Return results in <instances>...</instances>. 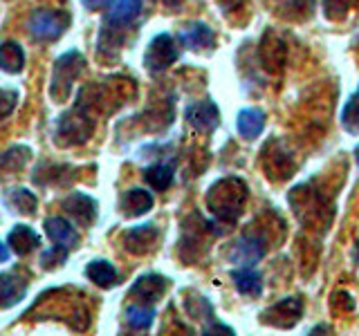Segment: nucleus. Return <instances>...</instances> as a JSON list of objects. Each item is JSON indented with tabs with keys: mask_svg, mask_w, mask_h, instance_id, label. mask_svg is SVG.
Segmentation results:
<instances>
[{
	"mask_svg": "<svg viewBox=\"0 0 359 336\" xmlns=\"http://www.w3.org/2000/svg\"><path fill=\"white\" fill-rule=\"evenodd\" d=\"M216 332H224V334H233L231 328H227V325H222V323H211L209 328L202 330V334H216Z\"/></svg>",
	"mask_w": 359,
	"mask_h": 336,
	"instance_id": "c756f323",
	"label": "nucleus"
},
{
	"mask_svg": "<svg viewBox=\"0 0 359 336\" xmlns=\"http://www.w3.org/2000/svg\"><path fill=\"white\" fill-rule=\"evenodd\" d=\"M355 160H357V166H359V146H357V150H355Z\"/></svg>",
	"mask_w": 359,
	"mask_h": 336,
	"instance_id": "72a5a7b5",
	"label": "nucleus"
},
{
	"mask_svg": "<svg viewBox=\"0 0 359 336\" xmlns=\"http://www.w3.org/2000/svg\"><path fill=\"white\" fill-rule=\"evenodd\" d=\"M32 150L27 146H14V148H9L7 153L0 155V173L5 175H11V173H18L22 166L27 164Z\"/></svg>",
	"mask_w": 359,
	"mask_h": 336,
	"instance_id": "5701e85b",
	"label": "nucleus"
},
{
	"mask_svg": "<svg viewBox=\"0 0 359 336\" xmlns=\"http://www.w3.org/2000/svg\"><path fill=\"white\" fill-rule=\"evenodd\" d=\"M81 3L86 9H104L112 3V0H81Z\"/></svg>",
	"mask_w": 359,
	"mask_h": 336,
	"instance_id": "7c9ffc66",
	"label": "nucleus"
},
{
	"mask_svg": "<svg viewBox=\"0 0 359 336\" xmlns=\"http://www.w3.org/2000/svg\"><path fill=\"white\" fill-rule=\"evenodd\" d=\"M184 117L189 121V126L198 132H213L220 121V110L213 101H198L191 104L184 110Z\"/></svg>",
	"mask_w": 359,
	"mask_h": 336,
	"instance_id": "423d86ee",
	"label": "nucleus"
},
{
	"mask_svg": "<svg viewBox=\"0 0 359 336\" xmlns=\"http://www.w3.org/2000/svg\"><path fill=\"white\" fill-rule=\"evenodd\" d=\"M67 253H70V249H65V246H61V244H54V246H50L48 251L41 253V267L43 269L61 267L67 260Z\"/></svg>",
	"mask_w": 359,
	"mask_h": 336,
	"instance_id": "bb28decb",
	"label": "nucleus"
},
{
	"mask_svg": "<svg viewBox=\"0 0 359 336\" xmlns=\"http://www.w3.org/2000/svg\"><path fill=\"white\" fill-rule=\"evenodd\" d=\"M9 260V246L5 242H0V262H7Z\"/></svg>",
	"mask_w": 359,
	"mask_h": 336,
	"instance_id": "2f4dec72",
	"label": "nucleus"
},
{
	"mask_svg": "<svg viewBox=\"0 0 359 336\" xmlns=\"http://www.w3.org/2000/svg\"><path fill=\"white\" fill-rule=\"evenodd\" d=\"M70 14L61 9H36L32 11L29 18H27V29L32 34V38L43 41V43H50L63 36V31L70 27Z\"/></svg>",
	"mask_w": 359,
	"mask_h": 336,
	"instance_id": "7ed1b4c3",
	"label": "nucleus"
},
{
	"mask_svg": "<svg viewBox=\"0 0 359 336\" xmlns=\"http://www.w3.org/2000/svg\"><path fill=\"white\" fill-rule=\"evenodd\" d=\"M151 209H153V195L144 188H130L128 193L121 197V211H123V216H128V218L144 216V213H149Z\"/></svg>",
	"mask_w": 359,
	"mask_h": 336,
	"instance_id": "a211bd4d",
	"label": "nucleus"
},
{
	"mask_svg": "<svg viewBox=\"0 0 359 336\" xmlns=\"http://www.w3.org/2000/svg\"><path fill=\"white\" fill-rule=\"evenodd\" d=\"M142 11V0H117L112 5L108 20H106V29L101 34H110V31H121L126 29L130 22L137 20Z\"/></svg>",
	"mask_w": 359,
	"mask_h": 336,
	"instance_id": "1a4fd4ad",
	"label": "nucleus"
},
{
	"mask_svg": "<svg viewBox=\"0 0 359 336\" xmlns=\"http://www.w3.org/2000/svg\"><path fill=\"white\" fill-rule=\"evenodd\" d=\"M18 106V92L16 90H5L0 88V121L7 119Z\"/></svg>",
	"mask_w": 359,
	"mask_h": 336,
	"instance_id": "cd10ccee",
	"label": "nucleus"
},
{
	"mask_svg": "<svg viewBox=\"0 0 359 336\" xmlns=\"http://www.w3.org/2000/svg\"><path fill=\"white\" fill-rule=\"evenodd\" d=\"M303 312V302L301 298H283L280 302H276L274 307H269L267 312H263V323L274 325V328H292Z\"/></svg>",
	"mask_w": 359,
	"mask_h": 336,
	"instance_id": "0eeeda50",
	"label": "nucleus"
},
{
	"mask_svg": "<svg viewBox=\"0 0 359 336\" xmlns=\"http://www.w3.org/2000/svg\"><path fill=\"white\" fill-rule=\"evenodd\" d=\"M144 179L149 182L155 190H166L173 184V166L168 164H155L144 171Z\"/></svg>",
	"mask_w": 359,
	"mask_h": 336,
	"instance_id": "b1692460",
	"label": "nucleus"
},
{
	"mask_svg": "<svg viewBox=\"0 0 359 336\" xmlns=\"http://www.w3.org/2000/svg\"><path fill=\"white\" fill-rule=\"evenodd\" d=\"M231 280H233L236 289L245 296H254V294H261L263 291L261 274L252 267H238L236 272H231Z\"/></svg>",
	"mask_w": 359,
	"mask_h": 336,
	"instance_id": "6ab92c4d",
	"label": "nucleus"
},
{
	"mask_svg": "<svg viewBox=\"0 0 359 336\" xmlns=\"http://www.w3.org/2000/svg\"><path fill=\"white\" fill-rule=\"evenodd\" d=\"M83 65H86V59L81 56V52H65L61 54L59 59L54 61V67H52V83H50V94L54 101H67L72 92V83L76 81V76L83 72Z\"/></svg>",
	"mask_w": 359,
	"mask_h": 336,
	"instance_id": "f03ea898",
	"label": "nucleus"
},
{
	"mask_svg": "<svg viewBox=\"0 0 359 336\" xmlns=\"http://www.w3.org/2000/svg\"><path fill=\"white\" fill-rule=\"evenodd\" d=\"M45 227V233H48V238L54 242V244H61L65 249H74L79 246V233L76 229L72 227V222H67L65 218H48L43 222Z\"/></svg>",
	"mask_w": 359,
	"mask_h": 336,
	"instance_id": "4468645a",
	"label": "nucleus"
},
{
	"mask_svg": "<svg viewBox=\"0 0 359 336\" xmlns=\"http://www.w3.org/2000/svg\"><path fill=\"white\" fill-rule=\"evenodd\" d=\"M177 61V48L171 34H157L144 54V65L149 72H162Z\"/></svg>",
	"mask_w": 359,
	"mask_h": 336,
	"instance_id": "20e7f679",
	"label": "nucleus"
},
{
	"mask_svg": "<svg viewBox=\"0 0 359 336\" xmlns=\"http://www.w3.org/2000/svg\"><path fill=\"white\" fill-rule=\"evenodd\" d=\"M7 244L11 246V249H14V253L27 255V253H32L41 244V238H39V233L34 231L32 227H27V224H18V227H14V229L9 231Z\"/></svg>",
	"mask_w": 359,
	"mask_h": 336,
	"instance_id": "f3484780",
	"label": "nucleus"
},
{
	"mask_svg": "<svg viewBox=\"0 0 359 336\" xmlns=\"http://www.w3.org/2000/svg\"><path fill=\"white\" fill-rule=\"evenodd\" d=\"M168 287V280L160 274H146L142 278H137V283L130 287V296L140 298L144 302H155L160 300L162 294Z\"/></svg>",
	"mask_w": 359,
	"mask_h": 336,
	"instance_id": "2eb2a0df",
	"label": "nucleus"
},
{
	"mask_svg": "<svg viewBox=\"0 0 359 336\" xmlns=\"http://www.w3.org/2000/svg\"><path fill=\"white\" fill-rule=\"evenodd\" d=\"M341 123L348 132H353V134L359 132V92H355L346 101L344 112H341Z\"/></svg>",
	"mask_w": 359,
	"mask_h": 336,
	"instance_id": "a878e982",
	"label": "nucleus"
},
{
	"mask_svg": "<svg viewBox=\"0 0 359 336\" xmlns=\"http://www.w3.org/2000/svg\"><path fill=\"white\" fill-rule=\"evenodd\" d=\"M126 321L133 330H149L155 321V309L149 305H130L126 309Z\"/></svg>",
	"mask_w": 359,
	"mask_h": 336,
	"instance_id": "393cba45",
	"label": "nucleus"
},
{
	"mask_svg": "<svg viewBox=\"0 0 359 336\" xmlns=\"http://www.w3.org/2000/svg\"><path fill=\"white\" fill-rule=\"evenodd\" d=\"M90 132H93V119L83 115L81 108L63 115L59 119V126H56V137L61 139L63 146L83 144L90 137Z\"/></svg>",
	"mask_w": 359,
	"mask_h": 336,
	"instance_id": "39448f33",
	"label": "nucleus"
},
{
	"mask_svg": "<svg viewBox=\"0 0 359 336\" xmlns=\"http://www.w3.org/2000/svg\"><path fill=\"white\" fill-rule=\"evenodd\" d=\"M236 128H238L241 137L256 139L265 128V112L258 108H245L236 117Z\"/></svg>",
	"mask_w": 359,
	"mask_h": 336,
	"instance_id": "dca6fc26",
	"label": "nucleus"
},
{
	"mask_svg": "<svg viewBox=\"0 0 359 336\" xmlns=\"http://www.w3.org/2000/svg\"><path fill=\"white\" fill-rule=\"evenodd\" d=\"M245 197H247V186L241 182V179L227 177L211 186L209 195H207V204L220 220L233 222L241 216Z\"/></svg>",
	"mask_w": 359,
	"mask_h": 336,
	"instance_id": "f257e3e1",
	"label": "nucleus"
},
{
	"mask_svg": "<svg viewBox=\"0 0 359 336\" xmlns=\"http://www.w3.org/2000/svg\"><path fill=\"white\" fill-rule=\"evenodd\" d=\"M265 255V244L250 235H243V238L231 246L229 251V260L236 262L238 267H252Z\"/></svg>",
	"mask_w": 359,
	"mask_h": 336,
	"instance_id": "9b49d317",
	"label": "nucleus"
},
{
	"mask_svg": "<svg viewBox=\"0 0 359 336\" xmlns=\"http://www.w3.org/2000/svg\"><path fill=\"white\" fill-rule=\"evenodd\" d=\"M157 238H160V229L155 224H140V227H133L126 235H123V244L130 253H149Z\"/></svg>",
	"mask_w": 359,
	"mask_h": 336,
	"instance_id": "9d476101",
	"label": "nucleus"
},
{
	"mask_svg": "<svg viewBox=\"0 0 359 336\" xmlns=\"http://www.w3.org/2000/svg\"><path fill=\"white\" fill-rule=\"evenodd\" d=\"M351 5H353V0H323L325 16L332 18V20L346 16V11L351 9Z\"/></svg>",
	"mask_w": 359,
	"mask_h": 336,
	"instance_id": "c85d7f7f",
	"label": "nucleus"
},
{
	"mask_svg": "<svg viewBox=\"0 0 359 336\" xmlns=\"http://www.w3.org/2000/svg\"><path fill=\"white\" fill-rule=\"evenodd\" d=\"M323 330H330V328H328V325H319V328H314V330H312V334H319V332H323Z\"/></svg>",
	"mask_w": 359,
	"mask_h": 336,
	"instance_id": "473e14b6",
	"label": "nucleus"
},
{
	"mask_svg": "<svg viewBox=\"0 0 359 336\" xmlns=\"http://www.w3.org/2000/svg\"><path fill=\"white\" fill-rule=\"evenodd\" d=\"M27 294V280L18 274H0V309L18 305Z\"/></svg>",
	"mask_w": 359,
	"mask_h": 336,
	"instance_id": "f8f14e48",
	"label": "nucleus"
},
{
	"mask_svg": "<svg viewBox=\"0 0 359 336\" xmlns=\"http://www.w3.org/2000/svg\"><path fill=\"white\" fill-rule=\"evenodd\" d=\"M5 202L11 206V211L20 213V216H32V213H36V204H39L36 195H34L32 190H27V188L7 190Z\"/></svg>",
	"mask_w": 359,
	"mask_h": 336,
	"instance_id": "4be33fe9",
	"label": "nucleus"
},
{
	"mask_svg": "<svg viewBox=\"0 0 359 336\" xmlns=\"http://www.w3.org/2000/svg\"><path fill=\"white\" fill-rule=\"evenodd\" d=\"M25 65V52L18 43L7 41L0 45V70L7 74H18Z\"/></svg>",
	"mask_w": 359,
	"mask_h": 336,
	"instance_id": "412c9836",
	"label": "nucleus"
},
{
	"mask_svg": "<svg viewBox=\"0 0 359 336\" xmlns=\"http://www.w3.org/2000/svg\"><path fill=\"white\" fill-rule=\"evenodd\" d=\"M86 276L93 280L97 287H115L119 283V276H117V269L112 267L108 260H93L88 262L86 267Z\"/></svg>",
	"mask_w": 359,
	"mask_h": 336,
	"instance_id": "aec40b11",
	"label": "nucleus"
},
{
	"mask_svg": "<svg viewBox=\"0 0 359 336\" xmlns=\"http://www.w3.org/2000/svg\"><path fill=\"white\" fill-rule=\"evenodd\" d=\"M63 211L67 216H72V220L76 224H81V227H90V224L95 222L97 218V202L86 195V193H70L65 200H63Z\"/></svg>",
	"mask_w": 359,
	"mask_h": 336,
	"instance_id": "6e6552de",
	"label": "nucleus"
},
{
	"mask_svg": "<svg viewBox=\"0 0 359 336\" xmlns=\"http://www.w3.org/2000/svg\"><path fill=\"white\" fill-rule=\"evenodd\" d=\"M177 38L184 43L187 50H205V48H213V43H216V36H213V31L209 25H205V22H189L187 27L180 29Z\"/></svg>",
	"mask_w": 359,
	"mask_h": 336,
	"instance_id": "ddd939ff",
	"label": "nucleus"
}]
</instances>
